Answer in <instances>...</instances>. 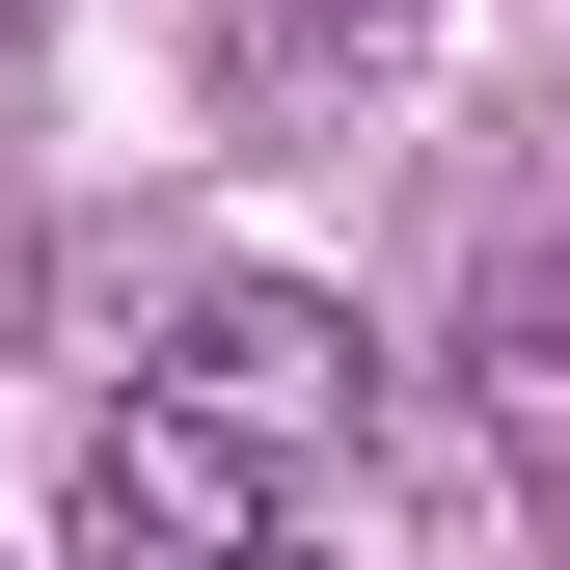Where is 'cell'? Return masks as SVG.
<instances>
[{
    "label": "cell",
    "instance_id": "3957f363",
    "mask_svg": "<svg viewBox=\"0 0 570 570\" xmlns=\"http://www.w3.org/2000/svg\"><path fill=\"white\" fill-rule=\"evenodd\" d=\"M462 407H489V462H543V489H570V272H489V326H462Z\"/></svg>",
    "mask_w": 570,
    "mask_h": 570
},
{
    "label": "cell",
    "instance_id": "8992f818",
    "mask_svg": "<svg viewBox=\"0 0 570 570\" xmlns=\"http://www.w3.org/2000/svg\"><path fill=\"white\" fill-rule=\"evenodd\" d=\"M543 136H570V82H543Z\"/></svg>",
    "mask_w": 570,
    "mask_h": 570
},
{
    "label": "cell",
    "instance_id": "6da1fadb",
    "mask_svg": "<svg viewBox=\"0 0 570 570\" xmlns=\"http://www.w3.org/2000/svg\"><path fill=\"white\" fill-rule=\"evenodd\" d=\"M272 543V435H218L190 381L82 407V462H55V570H245Z\"/></svg>",
    "mask_w": 570,
    "mask_h": 570
},
{
    "label": "cell",
    "instance_id": "5b68a950",
    "mask_svg": "<svg viewBox=\"0 0 570 570\" xmlns=\"http://www.w3.org/2000/svg\"><path fill=\"white\" fill-rule=\"evenodd\" d=\"M245 570H326V543H245Z\"/></svg>",
    "mask_w": 570,
    "mask_h": 570
},
{
    "label": "cell",
    "instance_id": "7a4b0ae2",
    "mask_svg": "<svg viewBox=\"0 0 570 570\" xmlns=\"http://www.w3.org/2000/svg\"><path fill=\"white\" fill-rule=\"evenodd\" d=\"M164 381L218 407V435H326V407H353V299H299V272H218V299L164 326Z\"/></svg>",
    "mask_w": 570,
    "mask_h": 570
},
{
    "label": "cell",
    "instance_id": "277c9868",
    "mask_svg": "<svg viewBox=\"0 0 570 570\" xmlns=\"http://www.w3.org/2000/svg\"><path fill=\"white\" fill-rule=\"evenodd\" d=\"M272 28H407V0H272Z\"/></svg>",
    "mask_w": 570,
    "mask_h": 570
}]
</instances>
